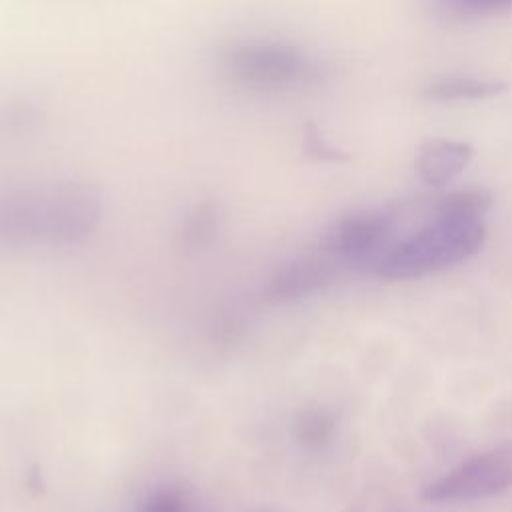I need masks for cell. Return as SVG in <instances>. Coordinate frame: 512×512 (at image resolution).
I'll use <instances>...</instances> for the list:
<instances>
[{
	"label": "cell",
	"instance_id": "11",
	"mask_svg": "<svg viewBox=\"0 0 512 512\" xmlns=\"http://www.w3.org/2000/svg\"><path fill=\"white\" fill-rule=\"evenodd\" d=\"M40 122V110L28 100H16L0 108V134L20 136L34 130Z\"/></svg>",
	"mask_w": 512,
	"mask_h": 512
},
{
	"label": "cell",
	"instance_id": "4",
	"mask_svg": "<svg viewBox=\"0 0 512 512\" xmlns=\"http://www.w3.org/2000/svg\"><path fill=\"white\" fill-rule=\"evenodd\" d=\"M512 486V458L504 452H486L460 462L430 482L422 496L430 502H470L496 496Z\"/></svg>",
	"mask_w": 512,
	"mask_h": 512
},
{
	"label": "cell",
	"instance_id": "5",
	"mask_svg": "<svg viewBox=\"0 0 512 512\" xmlns=\"http://www.w3.org/2000/svg\"><path fill=\"white\" fill-rule=\"evenodd\" d=\"M396 222L390 214L370 210L346 216L326 236L324 250L348 264L370 266L394 244Z\"/></svg>",
	"mask_w": 512,
	"mask_h": 512
},
{
	"label": "cell",
	"instance_id": "8",
	"mask_svg": "<svg viewBox=\"0 0 512 512\" xmlns=\"http://www.w3.org/2000/svg\"><path fill=\"white\" fill-rule=\"evenodd\" d=\"M328 278V270L320 262H298L284 268L270 284L268 292L274 298H294L314 290Z\"/></svg>",
	"mask_w": 512,
	"mask_h": 512
},
{
	"label": "cell",
	"instance_id": "1",
	"mask_svg": "<svg viewBox=\"0 0 512 512\" xmlns=\"http://www.w3.org/2000/svg\"><path fill=\"white\" fill-rule=\"evenodd\" d=\"M98 196L82 184H34L0 194V238L18 244L72 242L90 232Z\"/></svg>",
	"mask_w": 512,
	"mask_h": 512
},
{
	"label": "cell",
	"instance_id": "13",
	"mask_svg": "<svg viewBox=\"0 0 512 512\" xmlns=\"http://www.w3.org/2000/svg\"><path fill=\"white\" fill-rule=\"evenodd\" d=\"M140 512H190V506L182 490L160 488L146 498Z\"/></svg>",
	"mask_w": 512,
	"mask_h": 512
},
{
	"label": "cell",
	"instance_id": "14",
	"mask_svg": "<svg viewBox=\"0 0 512 512\" xmlns=\"http://www.w3.org/2000/svg\"><path fill=\"white\" fill-rule=\"evenodd\" d=\"M450 12L466 14V16H480V14H494L512 10V0H440Z\"/></svg>",
	"mask_w": 512,
	"mask_h": 512
},
{
	"label": "cell",
	"instance_id": "12",
	"mask_svg": "<svg viewBox=\"0 0 512 512\" xmlns=\"http://www.w3.org/2000/svg\"><path fill=\"white\" fill-rule=\"evenodd\" d=\"M216 208L212 204L198 206L186 220L184 238L190 244H204L216 232Z\"/></svg>",
	"mask_w": 512,
	"mask_h": 512
},
{
	"label": "cell",
	"instance_id": "10",
	"mask_svg": "<svg viewBox=\"0 0 512 512\" xmlns=\"http://www.w3.org/2000/svg\"><path fill=\"white\" fill-rule=\"evenodd\" d=\"M334 432V418L326 410H308L300 414L294 426L296 440L306 448L324 446Z\"/></svg>",
	"mask_w": 512,
	"mask_h": 512
},
{
	"label": "cell",
	"instance_id": "7",
	"mask_svg": "<svg viewBox=\"0 0 512 512\" xmlns=\"http://www.w3.org/2000/svg\"><path fill=\"white\" fill-rule=\"evenodd\" d=\"M504 84L472 74H448L434 78L424 88V98L432 102H474L488 100L504 92Z\"/></svg>",
	"mask_w": 512,
	"mask_h": 512
},
{
	"label": "cell",
	"instance_id": "3",
	"mask_svg": "<svg viewBox=\"0 0 512 512\" xmlns=\"http://www.w3.org/2000/svg\"><path fill=\"white\" fill-rule=\"evenodd\" d=\"M218 70L248 94H284L322 80L324 68L304 50L282 40H240L220 50Z\"/></svg>",
	"mask_w": 512,
	"mask_h": 512
},
{
	"label": "cell",
	"instance_id": "9",
	"mask_svg": "<svg viewBox=\"0 0 512 512\" xmlns=\"http://www.w3.org/2000/svg\"><path fill=\"white\" fill-rule=\"evenodd\" d=\"M490 206V194L482 188H462L446 194L434 208V214L482 218Z\"/></svg>",
	"mask_w": 512,
	"mask_h": 512
},
{
	"label": "cell",
	"instance_id": "2",
	"mask_svg": "<svg viewBox=\"0 0 512 512\" xmlns=\"http://www.w3.org/2000/svg\"><path fill=\"white\" fill-rule=\"evenodd\" d=\"M484 236L482 218L434 214L416 232L396 238L372 270L392 280L434 274L472 258L482 248Z\"/></svg>",
	"mask_w": 512,
	"mask_h": 512
},
{
	"label": "cell",
	"instance_id": "6",
	"mask_svg": "<svg viewBox=\"0 0 512 512\" xmlns=\"http://www.w3.org/2000/svg\"><path fill=\"white\" fill-rule=\"evenodd\" d=\"M472 160V146L452 138L426 140L416 156V170L428 186H444Z\"/></svg>",
	"mask_w": 512,
	"mask_h": 512
},
{
	"label": "cell",
	"instance_id": "15",
	"mask_svg": "<svg viewBox=\"0 0 512 512\" xmlns=\"http://www.w3.org/2000/svg\"><path fill=\"white\" fill-rule=\"evenodd\" d=\"M308 144L312 146L314 154H316V156H320V158H326V160H334V158H338V150H336V148H332L330 144H326V142H324L316 132H310Z\"/></svg>",
	"mask_w": 512,
	"mask_h": 512
}]
</instances>
